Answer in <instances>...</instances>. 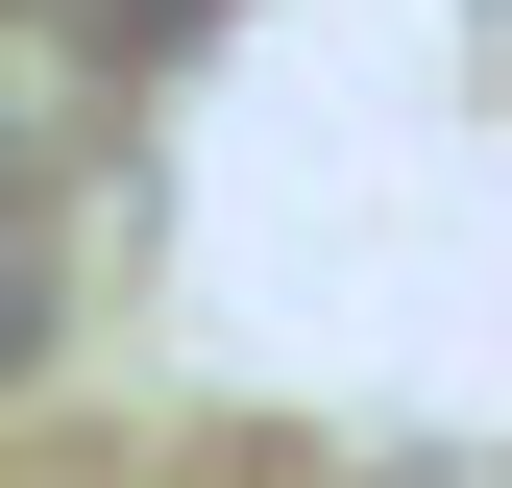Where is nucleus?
<instances>
[{"instance_id":"obj_1","label":"nucleus","mask_w":512,"mask_h":488,"mask_svg":"<svg viewBox=\"0 0 512 488\" xmlns=\"http://www.w3.org/2000/svg\"><path fill=\"white\" fill-rule=\"evenodd\" d=\"M74 342V244H49V196H0V391Z\"/></svg>"}]
</instances>
